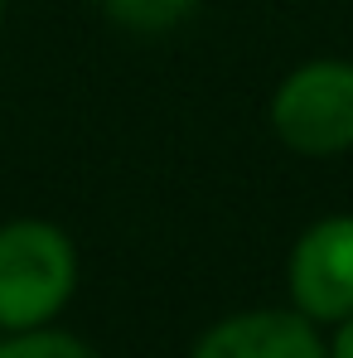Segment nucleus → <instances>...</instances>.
<instances>
[{"label": "nucleus", "instance_id": "1", "mask_svg": "<svg viewBox=\"0 0 353 358\" xmlns=\"http://www.w3.org/2000/svg\"><path fill=\"white\" fill-rule=\"evenodd\" d=\"M78 286V252L63 228L15 218L0 228V334L44 329Z\"/></svg>", "mask_w": 353, "mask_h": 358}, {"label": "nucleus", "instance_id": "2", "mask_svg": "<svg viewBox=\"0 0 353 358\" xmlns=\"http://www.w3.org/2000/svg\"><path fill=\"white\" fill-rule=\"evenodd\" d=\"M271 131L295 155H344L353 145V63H300L271 97Z\"/></svg>", "mask_w": 353, "mask_h": 358}, {"label": "nucleus", "instance_id": "3", "mask_svg": "<svg viewBox=\"0 0 353 358\" xmlns=\"http://www.w3.org/2000/svg\"><path fill=\"white\" fill-rule=\"evenodd\" d=\"M291 305L315 324H344L353 315V213L310 223L286 266Z\"/></svg>", "mask_w": 353, "mask_h": 358}, {"label": "nucleus", "instance_id": "4", "mask_svg": "<svg viewBox=\"0 0 353 358\" xmlns=\"http://www.w3.org/2000/svg\"><path fill=\"white\" fill-rule=\"evenodd\" d=\"M189 358H329V344L300 310H242L218 320Z\"/></svg>", "mask_w": 353, "mask_h": 358}, {"label": "nucleus", "instance_id": "5", "mask_svg": "<svg viewBox=\"0 0 353 358\" xmlns=\"http://www.w3.org/2000/svg\"><path fill=\"white\" fill-rule=\"evenodd\" d=\"M102 5H107V15L121 29L160 34V29H175L179 20H189L199 0H102Z\"/></svg>", "mask_w": 353, "mask_h": 358}, {"label": "nucleus", "instance_id": "6", "mask_svg": "<svg viewBox=\"0 0 353 358\" xmlns=\"http://www.w3.org/2000/svg\"><path fill=\"white\" fill-rule=\"evenodd\" d=\"M0 358H97V354L82 339L44 324V329H24V334L0 339Z\"/></svg>", "mask_w": 353, "mask_h": 358}, {"label": "nucleus", "instance_id": "7", "mask_svg": "<svg viewBox=\"0 0 353 358\" xmlns=\"http://www.w3.org/2000/svg\"><path fill=\"white\" fill-rule=\"evenodd\" d=\"M329 358H353V315L339 324V334H334V344H329Z\"/></svg>", "mask_w": 353, "mask_h": 358}, {"label": "nucleus", "instance_id": "8", "mask_svg": "<svg viewBox=\"0 0 353 358\" xmlns=\"http://www.w3.org/2000/svg\"><path fill=\"white\" fill-rule=\"evenodd\" d=\"M0 10H5V0H0Z\"/></svg>", "mask_w": 353, "mask_h": 358}]
</instances>
